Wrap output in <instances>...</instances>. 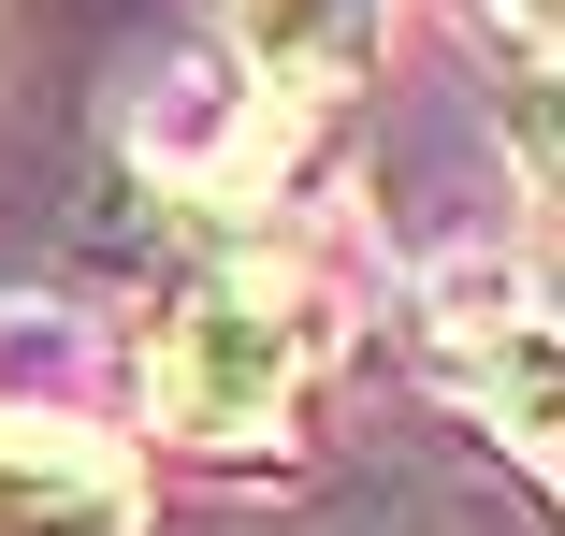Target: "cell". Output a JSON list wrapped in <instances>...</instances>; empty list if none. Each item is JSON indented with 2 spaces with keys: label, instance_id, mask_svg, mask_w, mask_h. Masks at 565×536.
<instances>
[{
  "label": "cell",
  "instance_id": "1",
  "mask_svg": "<svg viewBox=\"0 0 565 536\" xmlns=\"http://www.w3.org/2000/svg\"><path fill=\"white\" fill-rule=\"evenodd\" d=\"M333 377V290L290 261H203L146 334V420L174 450H290Z\"/></svg>",
  "mask_w": 565,
  "mask_h": 536
},
{
  "label": "cell",
  "instance_id": "2",
  "mask_svg": "<svg viewBox=\"0 0 565 536\" xmlns=\"http://www.w3.org/2000/svg\"><path fill=\"white\" fill-rule=\"evenodd\" d=\"M290 101L262 87V73H233L217 44H189V58H160L131 101H117V146H131V174L160 189V203H203V218H247V203L290 174Z\"/></svg>",
  "mask_w": 565,
  "mask_h": 536
},
{
  "label": "cell",
  "instance_id": "3",
  "mask_svg": "<svg viewBox=\"0 0 565 536\" xmlns=\"http://www.w3.org/2000/svg\"><path fill=\"white\" fill-rule=\"evenodd\" d=\"M420 349L479 406V436H508V464L551 479V290L508 276V261H435L420 276Z\"/></svg>",
  "mask_w": 565,
  "mask_h": 536
},
{
  "label": "cell",
  "instance_id": "4",
  "mask_svg": "<svg viewBox=\"0 0 565 536\" xmlns=\"http://www.w3.org/2000/svg\"><path fill=\"white\" fill-rule=\"evenodd\" d=\"M377 30H392V0H217V58L262 73L290 117L349 101V87L377 73Z\"/></svg>",
  "mask_w": 565,
  "mask_h": 536
},
{
  "label": "cell",
  "instance_id": "5",
  "mask_svg": "<svg viewBox=\"0 0 565 536\" xmlns=\"http://www.w3.org/2000/svg\"><path fill=\"white\" fill-rule=\"evenodd\" d=\"M0 536H146V493L73 420H0Z\"/></svg>",
  "mask_w": 565,
  "mask_h": 536
},
{
  "label": "cell",
  "instance_id": "6",
  "mask_svg": "<svg viewBox=\"0 0 565 536\" xmlns=\"http://www.w3.org/2000/svg\"><path fill=\"white\" fill-rule=\"evenodd\" d=\"M493 30H508V44H522V58L551 73V0H493Z\"/></svg>",
  "mask_w": 565,
  "mask_h": 536
}]
</instances>
